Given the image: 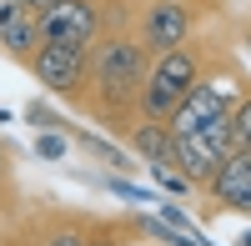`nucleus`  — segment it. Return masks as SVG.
Here are the masks:
<instances>
[{
    "label": "nucleus",
    "mask_w": 251,
    "mask_h": 246,
    "mask_svg": "<svg viewBox=\"0 0 251 246\" xmlns=\"http://www.w3.org/2000/svg\"><path fill=\"white\" fill-rule=\"evenodd\" d=\"M151 55L131 30H100L91 40V66H86V96H80V111H86L96 126L106 131H126L136 121V96Z\"/></svg>",
    "instance_id": "f257e3e1"
},
{
    "label": "nucleus",
    "mask_w": 251,
    "mask_h": 246,
    "mask_svg": "<svg viewBox=\"0 0 251 246\" xmlns=\"http://www.w3.org/2000/svg\"><path fill=\"white\" fill-rule=\"evenodd\" d=\"M206 71V40L196 46H181V50H166V55H151L146 66V80H141V96H136V121H151V126H166L176 116V106Z\"/></svg>",
    "instance_id": "f03ea898"
},
{
    "label": "nucleus",
    "mask_w": 251,
    "mask_h": 246,
    "mask_svg": "<svg viewBox=\"0 0 251 246\" xmlns=\"http://www.w3.org/2000/svg\"><path fill=\"white\" fill-rule=\"evenodd\" d=\"M196 30H201V15L186 0H136L131 35L146 46V55H166V50L191 46Z\"/></svg>",
    "instance_id": "7ed1b4c3"
},
{
    "label": "nucleus",
    "mask_w": 251,
    "mask_h": 246,
    "mask_svg": "<svg viewBox=\"0 0 251 246\" xmlns=\"http://www.w3.org/2000/svg\"><path fill=\"white\" fill-rule=\"evenodd\" d=\"M86 66H91V46H40L30 55V75L35 86L50 100H66L80 111V96H86Z\"/></svg>",
    "instance_id": "20e7f679"
},
{
    "label": "nucleus",
    "mask_w": 251,
    "mask_h": 246,
    "mask_svg": "<svg viewBox=\"0 0 251 246\" xmlns=\"http://www.w3.org/2000/svg\"><path fill=\"white\" fill-rule=\"evenodd\" d=\"M226 156H231V121H216V126L171 136V171H181L196 191L216 176V166Z\"/></svg>",
    "instance_id": "39448f33"
},
{
    "label": "nucleus",
    "mask_w": 251,
    "mask_h": 246,
    "mask_svg": "<svg viewBox=\"0 0 251 246\" xmlns=\"http://www.w3.org/2000/svg\"><path fill=\"white\" fill-rule=\"evenodd\" d=\"M46 46H91L106 30V0H55L35 15Z\"/></svg>",
    "instance_id": "423d86ee"
},
{
    "label": "nucleus",
    "mask_w": 251,
    "mask_h": 246,
    "mask_svg": "<svg viewBox=\"0 0 251 246\" xmlns=\"http://www.w3.org/2000/svg\"><path fill=\"white\" fill-rule=\"evenodd\" d=\"M206 196V216H226V211H236V216H251V151H231L216 166V176L201 186Z\"/></svg>",
    "instance_id": "0eeeda50"
},
{
    "label": "nucleus",
    "mask_w": 251,
    "mask_h": 246,
    "mask_svg": "<svg viewBox=\"0 0 251 246\" xmlns=\"http://www.w3.org/2000/svg\"><path fill=\"white\" fill-rule=\"evenodd\" d=\"M96 216L80 211H35L30 216V246H86Z\"/></svg>",
    "instance_id": "6e6552de"
},
{
    "label": "nucleus",
    "mask_w": 251,
    "mask_h": 246,
    "mask_svg": "<svg viewBox=\"0 0 251 246\" xmlns=\"http://www.w3.org/2000/svg\"><path fill=\"white\" fill-rule=\"evenodd\" d=\"M46 46L40 40V25H35V15L25 10V5H15L10 15H5V25H0V50H5L10 60H20V66H30V55Z\"/></svg>",
    "instance_id": "1a4fd4ad"
},
{
    "label": "nucleus",
    "mask_w": 251,
    "mask_h": 246,
    "mask_svg": "<svg viewBox=\"0 0 251 246\" xmlns=\"http://www.w3.org/2000/svg\"><path fill=\"white\" fill-rule=\"evenodd\" d=\"M126 151L146 166H171V131L166 126H151V121H131V126L121 131Z\"/></svg>",
    "instance_id": "9d476101"
},
{
    "label": "nucleus",
    "mask_w": 251,
    "mask_h": 246,
    "mask_svg": "<svg viewBox=\"0 0 251 246\" xmlns=\"http://www.w3.org/2000/svg\"><path fill=\"white\" fill-rule=\"evenodd\" d=\"M30 151H35V161H50V166H60V161H71V136H60V131H35V141H30Z\"/></svg>",
    "instance_id": "9b49d317"
},
{
    "label": "nucleus",
    "mask_w": 251,
    "mask_h": 246,
    "mask_svg": "<svg viewBox=\"0 0 251 246\" xmlns=\"http://www.w3.org/2000/svg\"><path fill=\"white\" fill-rule=\"evenodd\" d=\"M231 151H251V86L231 111Z\"/></svg>",
    "instance_id": "f8f14e48"
},
{
    "label": "nucleus",
    "mask_w": 251,
    "mask_h": 246,
    "mask_svg": "<svg viewBox=\"0 0 251 246\" xmlns=\"http://www.w3.org/2000/svg\"><path fill=\"white\" fill-rule=\"evenodd\" d=\"M25 121H30L35 131H60V136H66V126H71L60 111H50V106H46V100H30V106H25Z\"/></svg>",
    "instance_id": "ddd939ff"
},
{
    "label": "nucleus",
    "mask_w": 251,
    "mask_h": 246,
    "mask_svg": "<svg viewBox=\"0 0 251 246\" xmlns=\"http://www.w3.org/2000/svg\"><path fill=\"white\" fill-rule=\"evenodd\" d=\"M146 171H151V181H156V186H166L171 196H196V186H191L181 171H171V166H146Z\"/></svg>",
    "instance_id": "4468645a"
},
{
    "label": "nucleus",
    "mask_w": 251,
    "mask_h": 246,
    "mask_svg": "<svg viewBox=\"0 0 251 246\" xmlns=\"http://www.w3.org/2000/svg\"><path fill=\"white\" fill-rule=\"evenodd\" d=\"M106 186H111L121 201H146V206H156V191H151V186H136V181H126V176H106Z\"/></svg>",
    "instance_id": "2eb2a0df"
},
{
    "label": "nucleus",
    "mask_w": 251,
    "mask_h": 246,
    "mask_svg": "<svg viewBox=\"0 0 251 246\" xmlns=\"http://www.w3.org/2000/svg\"><path fill=\"white\" fill-rule=\"evenodd\" d=\"M0 246H30V216L25 221H0Z\"/></svg>",
    "instance_id": "dca6fc26"
},
{
    "label": "nucleus",
    "mask_w": 251,
    "mask_h": 246,
    "mask_svg": "<svg viewBox=\"0 0 251 246\" xmlns=\"http://www.w3.org/2000/svg\"><path fill=\"white\" fill-rule=\"evenodd\" d=\"M5 181H10V151L0 146V186H5Z\"/></svg>",
    "instance_id": "f3484780"
},
{
    "label": "nucleus",
    "mask_w": 251,
    "mask_h": 246,
    "mask_svg": "<svg viewBox=\"0 0 251 246\" xmlns=\"http://www.w3.org/2000/svg\"><path fill=\"white\" fill-rule=\"evenodd\" d=\"M20 5H25L30 15H40V10H46V5H55V0H20Z\"/></svg>",
    "instance_id": "a211bd4d"
},
{
    "label": "nucleus",
    "mask_w": 251,
    "mask_h": 246,
    "mask_svg": "<svg viewBox=\"0 0 251 246\" xmlns=\"http://www.w3.org/2000/svg\"><path fill=\"white\" fill-rule=\"evenodd\" d=\"M186 5H191V10H196V5H201V10H221V0H186Z\"/></svg>",
    "instance_id": "6ab92c4d"
},
{
    "label": "nucleus",
    "mask_w": 251,
    "mask_h": 246,
    "mask_svg": "<svg viewBox=\"0 0 251 246\" xmlns=\"http://www.w3.org/2000/svg\"><path fill=\"white\" fill-rule=\"evenodd\" d=\"M236 246H251V226H246V231H241V236H236Z\"/></svg>",
    "instance_id": "aec40b11"
}]
</instances>
